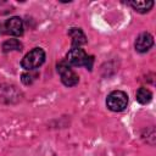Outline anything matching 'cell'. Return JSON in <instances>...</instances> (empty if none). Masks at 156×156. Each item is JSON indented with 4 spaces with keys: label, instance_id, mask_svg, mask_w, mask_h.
<instances>
[{
    "label": "cell",
    "instance_id": "1",
    "mask_svg": "<svg viewBox=\"0 0 156 156\" xmlns=\"http://www.w3.org/2000/svg\"><path fill=\"white\" fill-rule=\"evenodd\" d=\"M93 56H89L83 49L80 48H72L66 55V62L71 66H85L88 69L93 67Z\"/></svg>",
    "mask_w": 156,
    "mask_h": 156
},
{
    "label": "cell",
    "instance_id": "2",
    "mask_svg": "<svg viewBox=\"0 0 156 156\" xmlns=\"http://www.w3.org/2000/svg\"><path fill=\"white\" fill-rule=\"evenodd\" d=\"M45 61V52L41 48H34L24 55L22 58V67L27 71H33L40 67Z\"/></svg>",
    "mask_w": 156,
    "mask_h": 156
},
{
    "label": "cell",
    "instance_id": "3",
    "mask_svg": "<svg viewBox=\"0 0 156 156\" xmlns=\"http://www.w3.org/2000/svg\"><path fill=\"white\" fill-rule=\"evenodd\" d=\"M106 105L111 111L121 112L128 105V95L122 90H113L107 95Z\"/></svg>",
    "mask_w": 156,
    "mask_h": 156
},
{
    "label": "cell",
    "instance_id": "4",
    "mask_svg": "<svg viewBox=\"0 0 156 156\" xmlns=\"http://www.w3.org/2000/svg\"><path fill=\"white\" fill-rule=\"evenodd\" d=\"M57 72L61 77V82L66 87H74L78 84V82H79L78 74L69 67V65L67 62H60L57 65Z\"/></svg>",
    "mask_w": 156,
    "mask_h": 156
},
{
    "label": "cell",
    "instance_id": "5",
    "mask_svg": "<svg viewBox=\"0 0 156 156\" xmlns=\"http://www.w3.org/2000/svg\"><path fill=\"white\" fill-rule=\"evenodd\" d=\"M5 29L7 34L13 37H20L23 34V22L17 16L10 17L5 23Z\"/></svg>",
    "mask_w": 156,
    "mask_h": 156
},
{
    "label": "cell",
    "instance_id": "6",
    "mask_svg": "<svg viewBox=\"0 0 156 156\" xmlns=\"http://www.w3.org/2000/svg\"><path fill=\"white\" fill-rule=\"evenodd\" d=\"M152 45H154V38L147 32H144V33L139 34L136 40H135V50L139 51V52L149 51Z\"/></svg>",
    "mask_w": 156,
    "mask_h": 156
},
{
    "label": "cell",
    "instance_id": "7",
    "mask_svg": "<svg viewBox=\"0 0 156 156\" xmlns=\"http://www.w3.org/2000/svg\"><path fill=\"white\" fill-rule=\"evenodd\" d=\"M68 35L72 39V48H80L87 43V37L80 28H71L68 30Z\"/></svg>",
    "mask_w": 156,
    "mask_h": 156
},
{
    "label": "cell",
    "instance_id": "8",
    "mask_svg": "<svg viewBox=\"0 0 156 156\" xmlns=\"http://www.w3.org/2000/svg\"><path fill=\"white\" fill-rule=\"evenodd\" d=\"M128 4L136 12H140V13H145V12L150 11L154 6V1H130Z\"/></svg>",
    "mask_w": 156,
    "mask_h": 156
},
{
    "label": "cell",
    "instance_id": "9",
    "mask_svg": "<svg viewBox=\"0 0 156 156\" xmlns=\"http://www.w3.org/2000/svg\"><path fill=\"white\" fill-rule=\"evenodd\" d=\"M22 50V44L17 39H9L4 41L2 44V51L4 52H10V51H21Z\"/></svg>",
    "mask_w": 156,
    "mask_h": 156
},
{
    "label": "cell",
    "instance_id": "10",
    "mask_svg": "<svg viewBox=\"0 0 156 156\" xmlns=\"http://www.w3.org/2000/svg\"><path fill=\"white\" fill-rule=\"evenodd\" d=\"M135 96H136L138 102L145 105V104H149V102L151 101V99H152V93H151L149 89H146V88H139V89L136 90V95H135Z\"/></svg>",
    "mask_w": 156,
    "mask_h": 156
},
{
    "label": "cell",
    "instance_id": "11",
    "mask_svg": "<svg viewBox=\"0 0 156 156\" xmlns=\"http://www.w3.org/2000/svg\"><path fill=\"white\" fill-rule=\"evenodd\" d=\"M33 80H34V76H33V74H30V73H23V74H22V82H23L26 85L32 84Z\"/></svg>",
    "mask_w": 156,
    "mask_h": 156
},
{
    "label": "cell",
    "instance_id": "12",
    "mask_svg": "<svg viewBox=\"0 0 156 156\" xmlns=\"http://www.w3.org/2000/svg\"><path fill=\"white\" fill-rule=\"evenodd\" d=\"M0 33H1V24H0Z\"/></svg>",
    "mask_w": 156,
    "mask_h": 156
}]
</instances>
